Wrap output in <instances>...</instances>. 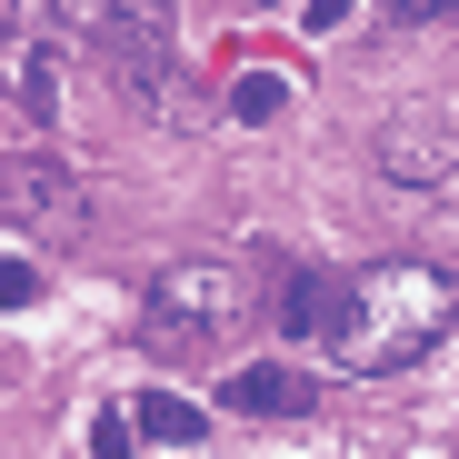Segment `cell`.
<instances>
[{"mask_svg":"<svg viewBox=\"0 0 459 459\" xmlns=\"http://www.w3.org/2000/svg\"><path fill=\"white\" fill-rule=\"evenodd\" d=\"M170 30H180V11L170 0H100L91 11V40H100V60H110V81L140 100V110H160V120H180L190 100H180V81H170Z\"/></svg>","mask_w":459,"mask_h":459,"instance_id":"3957f363","label":"cell"},{"mask_svg":"<svg viewBox=\"0 0 459 459\" xmlns=\"http://www.w3.org/2000/svg\"><path fill=\"white\" fill-rule=\"evenodd\" d=\"M21 299H40V280H30V260H0V310H21Z\"/></svg>","mask_w":459,"mask_h":459,"instance_id":"4fadbf2b","label":"cell"},{"mask_svg":"<svg viewBox=\"0 0 459 459\" xmlns=\"http://www.w3.org/2000/svg\"><path fill=\"white\" fill-rule=\"evenodd\" d=\"M240 320H250V260H240V250H200V260H170L160 280H150L140 340L160 350V359H200V350H220Z\"/></svg>","mask_w":459,"mask_h":459,"instance_id":"7a4b0ae2","label":"cell"},{"mask_svg":"<svg viewBox=\"0 0 459 459\" xmlns=\"http://www.w3.org/2000/svg\"><path fill=\"white\" fill-rule=\"evenodd\" d=\"M21 100H30V120H50V110H60V70H50V50H30V60H21Z\"/></svg>","mask_w":459,"mask_h":459,"instance_id":"30bf717a","label":"cell"},{"mask_svg":"<svg viewBox=\"0 0 459 459\" xmlns=\"http://www.w3.org/2000/svg\"><path fill=\"white\" fill-rule=\"evenodd\" d=\"M0 21H11V30H30V40H50V21H60V0H0Z\"/></svg>","mask_w":459,"mask_h":459,"instance_id":"7c38bea8","label":"cell"},{"mask_svg":"<svg viewBox=\"0 0 459 459\" xmlns=\"http://www.w3.org/2000/svg\"><path fill=\"white\" fill-rule=\"evenodd\" d=\"M390 21H410V30H429V21H459V0H390Z\"/></svg>","mask_w":459,"mask_h":459,"instance_id":"5bb4252c","label":"cell"},{"mask_svg":"<svg viewBox=\"0 0 459 459\" xmlns=\"http://www.w3.org/2000/svg\"><path fill=\"white\" fill-rule=\"evenodd\" d=\"M91 210L81 170L60 160V150H0V220L11 230H40V240H70Z\"/></svg>","mask_w":459,"mask_h":459,"instance_id":"277c9868","label":"cell"},{"mask_svg":"<svg viewBox=\"0 0 459 459\" xmlns=\"http://www.w3.org/2000/svg\"><path fill=\"white\" fill-rule=\"evenodd\" d=\"M130 449H140V439H130V420H120V410H100V420H91V459H130Z\"/></svg>","mask_w":459,"mask_h":459,"instance_id":"8fae6325","label":"cell"},{"mask_svg":"<svg viewBox=\"0 0 459 459\" xmlns=\"http://www.w3.org/2000/svg\"><path fill=\"white\" fill-rule=\"evenodd\" d=\"M369 160H379V180H400V190H439L459 170V130L439 110H400L390 130L369 140Z\"/></svg>","mask_w":459,"mask_h":459,"instance_id":"5b68a950","label":"cell"},{"mask_svg":"<svg viewBox=\"0 0 459 459\" xmlns=\"http://www.w3.org/2000/svg\"><path fill=\"white\" fill-rule=\"evenodd\" d=\"M220 400L240 410V420H299V410L320 400V379H299L290 359H250V369H230V379H220Z\"/></svg>","mask_w":459,"mask_h":459,"instance_id":"8992f818","label":"cell"},{"mask_svg":"<svg viewBox=\"0 0 459 459\" xmlns=\"http://www.w3.org/2000/svg\"><path fill=\"white\" fill-rule=\"evenodd\" d=\"M270 310H280V330H330V310H340V270L290 260V270H280V290H270Z\"/></svg>","mask_w":459,"mask_h":459,"instance_id":"52a82bcc","label":"cell"},{"mask_svg":"<svg viewBox=\"0 0 459 459\" xmlns=\"http://www.w3.org/2000/svg\"><path fill=\"white\" fill-rule=\"evenodd\" d=\"M299 21H310V30H340V21H350V0H299Z\"/></svg>","mask_w":459,"mask_h":459,"instance_id":"9a60e30c","label":"cell"},{"mask_svg":"<svg viewBox=\"0 0 459 459\" xmlns=\"http://www.w3.org/2000/svg\"><path fill=\"white\" fill-rule=\"evenodd\" d=\"M290 110V81H270V70H240L230 81V120H280Z\"/></svg>","mask_w":459,"mask_h":459,"instance_id":"9c48e42d","label":"cell"},{"mask_svg":"<svg viewBox=\"0 0 459 459\" xmlns=\"http://www.w3.org/2000/svg\"><path fill=\"white\" fill-rule=\"evenodd\" d=\"M130 439H160V449H200V410H190L180 390H150V400L130 410Z\"/></svg>","mask_w":459,"mask_h":459,"instance_id":"ba28073f","label":"cell"},{"mask_svg":"<svg viewBox=\"0 0 459 459\" xmlns=\"http://www.w3.org/2000/svg\"><path fill=\"white\" fill-rule=\"evenodd\" d=\"M459 320V280L429 260H369L359 280H340V310H330V359L379 379V369H410L439 330Z\"/></svg>","mask_w":459,"mask_h":459,"instance_id":"6da1fadb","label":"cell"}]
</instances>
